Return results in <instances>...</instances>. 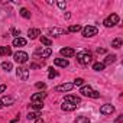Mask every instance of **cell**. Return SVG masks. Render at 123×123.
<instances>
[{"label":"cell","mask_w":123,"mask_h":123,"mask_svg":"<svg viewBox=\"0 0 123 123\" xmlns=\"http://www.w3.org/2000/svg\"><path fill=\"white\" fill-rule=\"evenodd\" d=\"M13 59L16 61L18 64H25V62H28L29 55H28L25 51H18V52L13 54Z\"/></svg>","instance_id":"cell-3"},{"label":"cell","mask_w":123,"mask_h":123,"mask_svg":"<svg viewBox=\"0 0 123 123\" xmlns=\"http://www.w3.org/2000/svg\"><path fill=\"white\" fill-rule=\"evenodd\" d=\"M116 58H117L116 55H107V56H106V59H104V62H103V64H104V65H110V64H113V62H114V61H116Z\"/></svg>","instance_id":"cell-20"},{"label":"cell","mask_w":123,"mask_h":123,"mask_svg":"<svg viewBox=\"0 0 123 123\" xmlns=\"http://www.w3.org/2000/svg\"><path fill=\"white\" fill-rule=\"evenodd\" d=\"M13 103H15V98L10 97V96H3L2 100H0V104L2 106H12Z\"/></svg>","instance_id":"cell-15"},{"label":"cell","mask_w":123,"mask_h":123,"mask_svg":"<svg viewBox=\"0 0 123 123\" xmlns=\"http://www.w3.org/2000/svg\"><path fill=\"white\" fill-rule=\"evenodd\" d=\"M35 86H36V88H42V90L46 88V84H45V83H36Z\"/></svg>","instance_id":"cell-33"},{"label":"cell","mask_w":123,"mask_h":123,"mask_svg":"<svg viewBox=\"0 0 123 123\" xmlns=\"http://www.w3.org/2000/svg\"><path fill=\"white\" fill-rule=\"evenodd\" d=\"M104 52H106L104 48H98V49H97V54H104Z\"/></svg>","instance_id":"cell-36"},{"label":"cell","mask_w":123,"mask_h":123,"mask_svg":"<svg viewBox=\"0 0 123 123\" xmlns=\"http://www.w3.org/2000/svg\"><path fill=\"white\" fill-rule=\"evenodd\" d=\"M68 59H65V58H55L54 59V65H56V67H62V68H65V67H68Z\"/></svg>","instance_id":"cell-13"},{"label":"cell","mask_w":123,"mask_h":123,"mask_svg":"<svg viewBox=\"0 0 123 123\" xmlns=\"http://www.w3.org/2000/svg\"><path fill=\"white\" fill-rule=\"evenodd\" d=\"M78 106H75V104H71V103H68V101H64L62 104H61V109H62L64 111H73V110H75Z\"/></svg>","instance_id":"cell-16"},{"label":"cell","mask_w":123,"mask_h":123,"mask_svg":"<svg viewBox=\"0 0 123 123\" xmlns=\"http://www.w3.org/2000/svg\"><path fill=\"white\" fill-rule=\"evenodd\" d=\"M39 41H41V43H43L45 46H51V45H52V41H51L49 38H46V36H41Z\"/></svg>","instance_id":"cell-23"},{"label":"cell","mask_w":123,"mask_h":123,"mask_svg":"<svg viewBox=\"0 0 123 123\" xmlns=\"http://www.w3.org/2000/svg\"><path fill=\"white\" fill-rule=\"evenodd\" d=\"M64 101H68V103H71V104H75V106H78L80 103H81V98L80 97H77V96H65L64 97Z\"/></svg>","instance_id":"cell-12"},{"label":"cell","mask_w":123,"mask_h":123,"mask_svg":"<svg viewBox=\"0 0 123 123\" xmlns=\"http://www.w3.org/2000/svg\"><path fill=\"white\" fill-rule=\"evenodd\" d=\"M75 123H90V119L86 117V116H78L75 119Z\"/></svg>","instance_id":"cell-28"},{"label":"cell","mask_w":123,"mask_h":123,"mask_svg":"<svg viewBox=\"0 0 123 123\" xmlns=\"http://www.w3.org/2000/svg\"><path fill=\"white\" fill-rule=\"evenodd\" d=\"M2 68H3L5 71L10 73V71L13 70V65H12V62H9V61H5V62H2Z\"/></svg>","instance_id":"cell-21"},{"label":"cell","mask_w":123,"mask_h":123,"mask_svg":"<svg viewBox=\"0 0 123 123\" xmlns=\"http://www.w3.org/2000/svg\"><path fill=\"white\" fill-rule=\"evenodd\" d=\"M39 116H41L39 111H31V113L28 114V119H29V120H36V119H39Z\"/></svg>","instance_id":"cell-26"},{"label":"cell","mask_w":123,"mask_h":123,"mask_svg":"<svg viewBox=\"0 0 123 123\" xmlns=\"http://www.w3.org/2000/svg\"><path fill=\"white\" fill-rule=\"evenodd\" d=\"M49 70V73H48V77L49 78H55V77H58V73L54 70V68H48Z\"/></svg>","instance_id":"cell-31"},{"label":"cell","mask_w":123,"mask_h":123,"mask_svg":"<svg viewBox=\"0 0 123 123\" xmlns=\"http://www.w3.org/2000/svg\"><path fill=\"white\" fill-rule=\"evenodd\" d=\"M31 106H32V107H33L35 110H41V109L43 107V103H41V101H33V103H32Z\"/></svg>","instance_id":"cell-29"},{"label":"cell","mask_w":123,"mask_h":123,"mask_svg":"<svg viewBox=\"0 0 123 123\" xmlns=\"http://www.w3.org/2000/svg\"><path fill=\"white\" fill-rule=\"evenodd\" d=\"M31 68H32V70H38L39 65H38V64H31Z\"/></svg>","instance_id":"cell-37"},{"label":"cell","mask_w":123,"mask_h":123,"mask_svg":"<svg viewBox=\"0 0 123 123\" xmlns=\"http://www.w3.org/2000/svg\"><path fill=\"white\" fill-rule=\"evenodd\" d=\"M104 67H106V65H104L103 62H94V64H93V70H94V71H103Z\"/></svg>","instance_id":"cell-24"},{"label":"cell","mask_w":123,"mask_h":123,"mask_svg":"<svg viewBox=\"0 0 123 123\" xmlns=\"http://www.w3.org/2000/svg\"><path fill=\"white\" fill-rule=\"evenodd\" d=\"M51 54H52V49H51V48L38 49V51L35 52V55H36V56H41V58H48V56H51Z\"/></svg>","instance_id":"cell-9"},{"label":"cell","mask_w":123,"mask_h":123,"mask_svg":"<svg viewBox=\"0 0 123 123\" xmlns=\"http://www.w3.org/2000/svg\"><path fill=\"white\" fill-rule=\"evenodd\" d=\"M119 23V16L116 15V13H111L109 18H106L104 19V22H103V25L106 26V28H113V26H116Z\"/></svg>","instance_id":"cell-4"},{"label":"cell","mask_w":123,"mask_h":123,"mask_svg":"<svg viewBox=\"0 0 123 123\" xmlns=\"http://www.w3.org/2000/svg\"><path fill=\"white\" fill-rule=\"evenodd\" d=\"M64 18H65V19H70V18H71V15H70V13H65V15H64Z\"/></svg>","instance_id":"cell-39"},{"label":"cell","mask_w":123,"mask_h":123,"mask_svg":"<svg viewBox=\"0 0 123 123\" xmlns=\"http://www.w3.org/2000/svg\"><path fill=\"white\" fill-rule=\"evenodd\" d=\"M10 32H12V35H13L15 38H20V31H18V29H15V28H13Z\"/></svg>","instance_id":"cell-32"},{"label":"cell","mask_w":123,"mask_h":123,"mask_svg":"<svg viewBox=\"0 0 123 123\" xmlns=\"http://www.w3.org/2000/svg\"><path fill=\"white\" fill-rule=\"evenodd\" d=\"M122 119H123V116H119V117H117V120H116V123H120V122H122Z\"/></svg>","instance_id":"cell-38"},{"label":"cell","mask_w":123,"mask_h":123,"mask_svg":"<svg viewBox=\"0 0 123 123\" xmlns=\"http://www.w3.org/2000/svg\"><path fill=\"white\" fill-rule=\"evenodd\" d=\"M97 33H98V29L96 26H86V28H83V36H86V38H91V36H94Z\"/></svg>","instance_id":"cell-5"},{"label":"cell","mask_w":123,"mask_h":123,"mask_svg":"<svg viewBox=\"0 0 123 123\" xmlns=\"http://www.w3.org/2000/svg\"><path fill=\"white\" fill-rule=\"evenodd\" d=\"M39 35H41V31H39V29H29V31H28V36H29L31 39H36Z\"/></svg>","instance_id":"cell-18"},{"label":"cell","mask_w":123,"mask_h":123,"mask_svg":"<svg viewBox=\"0 0 123 123\" xmlns=\"http://www.w3.org/2000/svg\"><path fill=\"white\" fill-rule=\"evenodd\" d=\"M46 97V93H35V94H32L31 96V101L33 103V101H41V103H43V98Z\"/></svg>","instance_id":"cell-14"},{"label":"cell","mask_w":123,"mask_h":123,"mask_svg":"<svg viewBox=\"0 0 123 123\" xmlns=\"http://www.w3.org/2000/svg\"><path fill=\"white\" fill-rule=\"evenodd\" d=\"M2 107H3V106H2V104H0V109H2Z\"/></svg>","instance_id":"cell-41"},{"label":"cell","mask_w":123,"mask_h":123,"mask_svg":"<svg viewBox=\"0 0 123 123\" xmlns=\"http://www.w3.org/2000/svg\"><path fill=\"white\" fill-rule=\"evenodd\" d=\"M77 61L83 65H88L93 61V55L90 52H78L77 54Z\"/></svg>","instance_id":"cell-2"},{"label":"cell","mask_w":123,"mask_h":123,"mask_svg":"<svg viewBox=\"0 0 123 123\" xmlns=\"http://www.w3.org/2000/svg\"><path fill=\"white\" fill-rule=\"evenodd\" d=\"M83 84H84V80H83V78H75V80H74V83H73V86H74V87H81Z\"/></svg>","instance_id":"cell-30"},{"label":"cell","mask_w":123,"mask_h":123,"mask_svg":"<svg viewBox=\"0 0 123 123\" xmlns=\"http://www.w3.org/2000/svg\"><path fill=\"white\" fill-rule=\"evenodd\" d=\"M59 54H61V55H62V56L67 59V58H71V56H74V55H75V49L65 46V48H62V49L59 51Z\"/></svg>","instance_id":"cell-8"},{"label":"cell","mask_w":123,"mask_h":123,"mask_svg":"<svg viewBox=\"0 0 123 123\" xmlns=\"http://www.w3.org/2000/svg\"><path fill=\"white\" fill-rule=\"evenodd\" d=\"M35 123H43V120H42V119L39 117V119H36V122H35Z\"/></svg>","instance_id":"cell-40"},{"label":"cell","mask_w":123,"mask_h":123,"mask_svg":"<svg viewBox=\"0 0 123 123\" xmlns=\"http://www.w3.org/2000/svg\"><path fill=\"white\" fill-rule=\"evenodd\" d=\"M83 28H81V25H71L70 28H68V31L67 32H73V33H75V32H80Z\"/></svg>","instance_id":"cell-22"},{"label":"cell","mask_w":123,"mask_h":123,"mask_svg":"<svg viewBox=\"0 0 123 123\" xmlns=\"http://www.w3.org/2000/svg\"><path fill=\"white\" fill-rule=\"evenodd\" d=\"M113 111H114V107H113L111 104H103V106L100 107V113H101V114H104V116L111 114Z\"/></svg>","instance_id":"cell-11"},{"label":"cell","mask_w":123,"mask_h":123,"mask_svg":"<svg viewBox=\"0 0 123 123\" xmlns=\"http://www.w3.org/2000/svg\"><path fill=\"white\" fill-rule=\"evenodd\" d=\"M16 75H18V78L26 81L29 78V70L28 68H23V67H18L16 68Z\"/></svg>","instance_id":"cell-6"},{"label":"cell","mask_w":123,"mask_h":123,"mask_svg":"<svg viewBox=\"0 0 123 123\" xmlns=\"http://www.w3.org/2000/svg\"><path fill=\"white\" fill-rule=\"evenodd\" d=\"M80 93H81L83 96H86V97H91V98H98V97H100V93L96 91V90H93L91 86H81Z\"/></svg>","instance_id":"cell-1"},{"label":"cell","mask_w":123,"mask_h":123,"mask_svg":"<svg viewBox=\"0 0 123 123\" xmlns=\"http://www.w3.org/2000/svg\"><path fill=\"white\" fill-rule=\"evenodd\" d=\"M0 55H2V56L12 55V48L10 46H0Z\"/></svg>","instance_id":"cell-17"},{"label":"cell","mask_w":123,"mask_h":123,"mask_svg":"<svg viewBox=\"0 0 123 123\" xmlns=\"http://www.w3.org/2000/svg\"><path fill=\"white\" fill-rule=\"evenodd\" d=\"M56 5H58V7H59V9H62V10H64V9H65V6H67V5H65V2H58Z\"/></svg>","instance_id":"cell-34"},{"label":"cell","mask_w":123,"mask_h":123,"mask_svg":"<svg viewBox=\"0 0 123 123\" xmlns=\"http://www.w3.org/2000/svg\"><path fill=\"white\" fill-rule=\"evenodd\" d=\"M67 31L62 29V28H52V29H48V35L51 36H59V35H65Z\"/></svg>","instance_id":"cell-10"},{"label":"cell","mask_w":123,"mask_h":123,"mask_svg":"<svg viewBox=\"0 0 123 123\" xmlns=\"http://www.w3.org/2000/svg\"><path fill=\"white\" fill-rule=\"evenodd\" d=\"M5 91H6V86L2 84V86H0V93H5Z\"/></svg>","instance_id":"cell-35"},{"label":"cell","mask_w":123,"mask_h":123,"mask_svg":"<svg viewBox=\"0 0 123 123\" xmlns=\"http://www.w3.org/2000/svg\"><path fill=\"white\" fill-rule=\"evenodd\" d=\"M26 45V39H23V38H15L13 39V46H25Z\"/></svg>","instance_id":"cell-19"},{"label":"cell","mask_w":123,"mask_h":123,"mask_svg":"<svg viewBox=\"0 0 123 123\" xmlns=\"http://www.w3.org/2000/svg\"><path fill=\"white\" fill-rule=\"evenodd\" d=\"M73 88H74L73 83H65V84L56 86V87H55V91H56V93H64V91H70V90H73Z\"/></svg>","instance_id":"cell-7"},{"label":"cell","mask_w":123,"mask_h":123,"mask_svg":"<svg viewBox=\"0 0 123 123\" xmlns=\"http://www.w3.org/2000/svg\"><path fill=\"white\" fill-rule=\"evenodd\" d=\"M122 43H123V41H122L120 38H116V39L111 42V46H113V48H116V49H119V48L122 46Z\"/></svg>","instance_id":"cell-25"},{"label":"cell","mask_w":123,"mask_h":123,"mask_svg":"<svg viewBox=\"0 0 123 123\" xmlns=\"http://www.w3.org/2000/svg\"><path fill=\"white\" fill-rule=\"evenodd\" d=\"M19 13H20V15H22V16H23L25 19H31V12H29L28 9H25V7H22Z\"/></svg>","instance_id":"cell-27"}]
</instances>
